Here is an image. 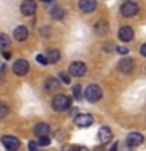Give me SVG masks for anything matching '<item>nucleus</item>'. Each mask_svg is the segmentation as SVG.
<instances>
[{
    "label": "nucleus",
    "instance_id": "26",
    "mask_svg": "<svg viewBox=\"0 0 146 151\" xmlns=\"http://www.w3.org/2000/svg\"><path fill=\"white\" fill-rule=\"evenodd\" d=\"M116 50H118V54H122V55H126L127 52H129V49H127V47H124V46H120Z\"/></svg>",
    "mask_w": 146,
    "mask_h": 151
},
{
    "label": "nucleus",
    "instance_id": "29",
    "mask_svg": "<svg viewBox=\"0 0 146 151\" xmlns=\"http://www.w3.org/2000/svg\"><path fill=\"white\" fill-rule=\"evenodd\" d=\"M3 57H5V58H9V57H11V54H9V52H3Z\"/></svg>",
    "mask_w": 146,
    "mask_h": 151
},
{
    "label": "nucleus",
    "instance_id": "16",
    "mask_svg": "<svg viewBox=\"0 0 146 151\" xmlns=\"http://www.w3.org/2000/svg\"><path fill=\"white\" fill-rule=\"evenodd\" d=\"M49 132H50V126L47 124V123H38V124L35 126V134L38 137H41V135H49Z\"/></svg>",
    "mask_w": 146,
    "mask_h": 151
},
{
    "label": "nucleus",
    "instance_id": "6",
    "mask_svg": "<svg viewBox=\"0 0 146 151\" xmlns=\"http://www.w3.org/2000/svg\"><path fill=\"white\" fill-rule=\"evenodd\" d=\"M21 13L24 16H33L36 13V2L35 0H24L21 5Z\"/></svg>",
    "mask_w": 146,
    "mask_h": 151
},
{
    "label": "nucleus",
    "instance_id": "10",
    "mask_svg": "<svg viewBox=\"0 0 146 151\" xmlns=\"http://www.w3.org/2000/svg\"><path fill=\"white\" fill-rule=\"evenodd\" d=\"M126 142L129 146H138V145L143 143V135H141L140 132H130V134L126 137Z\"/></svg>",
    "mask_w": 146,
    "mask_h": 151
},
{
    "label": "nucleus",
    "instance_id": "31",
    "mask_svg": "<svg viewBox=\"0 0 146 151\" xmlns=\"http://www.w3.org/2000/svg\"><path fill=\"white\" fill-rule=\"evenodd\" d=\"M0 71H3V65L2 63H0Z\"/></svg>",
    "mask_w": 146,
    "mask_h": 151
},
{
    "label": "nucleus",
    "instance_id": "17",
    "mask_svg": "<svg viewBox=\"0 0 146 151\" xmlns=\"http://www.w3.org/2000/svg\"><path fill=\"white\" fill-rule=\"evenodd\" d=\"M44 88L47 90V91H55V90L60 88V80L58 79H54V77L47 79L46 83H44Z\"/></svg>",
    "mask_w": 146,
    "mask_h": 151
},
{
    "label": "nucleus",
    "instance_id": "22",
    "mask_svg": "<svg viewBox=\"0 0 146 151\" xmlns=\"http://www.w3.org/2000/svg\"><path fill=\"white\" fill-rule=\"evenodd\" d=\"M8 113H9V109L5 106V104L0 102V120H2V118H5V116H8Z\"/></svg>",
    "mask_w": 146,
    "mask_h": 151
},
{
    "label": "nucleus",
    "instance_id": "4",
    "mask_svg": "<svg viewBox=\"0 0 146 151\" xmlns=\"http://www.w3.org/2000/svg\"><path fill=\"white\" fill-rule=\"evenodd\" d=\"M87 73V65L83 61H74L69 66V74L74 76V77H82Z\"/></svg>",
    "mask_w": 146,
    "mask_h": 151
},
{
    "label": "nucleus",
    "instance_id": "23",
    "mask_svg": "<svg viewBox=\"0 0 146 151\" xmlns=\"http://www.w3.org/2000/svg\"><path fill=\"white\" fill-rule=\"evenodd\" d=\"M38 145L39 146H49L50 145V139L47 135H41V139H39V142H38Z\"/></svg>",
    "mask_w": 146,
    "mask_h": 151
},
{
    "label": "nucleus",
    "instance_id": "1",
    "mask_svg": "<svg viewBox=\"0 0 146 151\" xmlns=\"http://www.w3.org/2000/svg\"><path fill=\"white\" fill-rule=\"evenodd\" d=\"M71 106V99L64 94H57V96L52 99V109L55 112H63V110H68Z\"/></svg>",
    "mask_w": 146,
    "mask_h": 151
},
{
    "label": "nucleus",
    "instance_id": "2",
    "mask_svg": "<svg viewBox=\"0 0 146 151\" xmlns=\"http://www.w3.org/2000/svg\"><path fill=\"white\" fill-rule=\"evenodd\" d=\"M85 98H87V101H89V102H97L99 99L102 98L101 87H99V85H94V83L88 85V87L85 88Z\"/></svg>",
    "mask_w": 146,
    "mask_h": 151
},
{
    "label": "nucleus",
    "instance_id": "21",
    "mask_svg": "<svg viewBox=\"0 0 146 151\" xmlns=\"http://www.w3.org/2000/svg\"><path fill=\"white\" fill-rule=\"evenodd\" d=\"M72 93H74V98L77 99V101H80V99H82V87H80V85H74V88H72Z\"/></svg>",
    "mask_w": 146,
    "mask_h": 151
},
{
    "label": "nucleus",
    "instance_id": "28",
    "mask_svg": "<svg viewBox=\"0 0 146 151\" xmlns=\"http://www.w3.org/2000/svg\"><path fill=\"white\" fill-rule=\"evenodd\" d=\"M140 52H141V55H146V46H145V44L141 46V49H140Z\"/></svg>",
    "mask_w": 146,
    "mask_h": 151
},
{
    "label": "nucleus",
    "instance_id": "24",
    "mask_svg": "<svg viewBox=\"0 0 146 151\" xmlns=\"http://www.w3.org/2000/svg\"><path fill=\"white\" fill-rule=\"evenodd\" d=\"M60 77H61V80H63L64 83H69L71 80H69V76L66 74V73H60Z\"/></svg>",
    "mask_w": 146,
    "mask_h": 151
},
{
    "label": "nucleus",
    "instance_id": "5",
    "mask_svg": "<svg viewBox=\"0 0 146 151\" xmlns=\"http://www.w3.org/2000/svg\"><path fill=\"white\" fill-rule=\"evenodd\" d=\"M28 69H30V66H28V61L27 60H16L13 65V71L16 76H27Z\"/></svg>",
    "mask_w": 146,
    "mask_h": 151
},
{
    "label": "nucleus",
    "instance_id": "8",
    "mask_svg": "<svg viewBox=\"0 0 146 151\" xmlns=\"http://www.w3.org/2000/svg\"><path fill=\"white\" fill-rule=\"evenodd\" d=\"M118 68H120L122 74H130L135 69V61L132 58H122L120 61V65H118Z\"/></svg>",
    "mask_w": 146,
    "mask_h": 151
},
{
    "label": "nucleus",
    "instance_id": "15",
    "mask_svg": "<svg viewBox=\"0 0 146 151\" xmlns=\"http://www.w3.org/2000/svg\"><path fill=\"white\" fill-rule=\"evenodd\" d=\"M46 60H47V65L49 63H57V61L60 60V50H57V49H49L46 52Z\"/></svg>",
    "mask_w": 146,
    "mask_h": 151
},
{
    "label": "nucleus",
    "instance_id": "20",
    "mask_svg": "<svg viewBox=\"0 0 146 151\" xmlns=\"http://www.w3.org/2000/svg\"><path fill=\"white\" fill-rule=\"evenodd\" d=\"M94 28H96V32H97V33L104 35L105 32H108V24H107L105 21H101V22H97V24H96V27H94Z\"/></svg>",
    "mask_w": 146,
    "mask_h": 151
},
{
    "label": "nucleus",
    "instance_id": "7",
    "mask_svg": "<svg viewBox=\"0 0 146 151\" xmlns=\"http://www.w3.org/2000/svg\"><path fill=\"white\" fill-rule=\"evenodd\" d=\"M2 143L6 150H17L19 146H21V142H19V139H16L14 135H3Z\"/></svg>",
    "mask_w": 146,
    "mask_h": 151
},
{
    "label": "nucleus",
    "instance_id": "27",
    "mask_svg": "<svg viewBox=\"0 0 146 151\" xmlns=\"http://www.w3.org/2000/svg\"><path fill=\"white\" fill-rule=\"evenodd\" d=\"M36 146H38V143H35V142H30V143H28V148L30 150H36Z\"/></svg>",
    "mask_w": 146,
    "mask_h": 151
},
{
    "label": "nucleus",
    "instance_id": "30",
    "mask_svg": "<svg viewBox=\"0 0 146 151\" xmlns=\"http://www.w3.org/2000/svg\"><path fill=\"white\" fill-rule=\"evenodd\" d=\"M41 2H44V3H50L52 0H41Z\"/></svg>",
    "mask_w": 146,
    "mask_h": 151
},
{
    "label": "nucleus",
    "instance_id": "12",
    "mask_svg": "<svg viewBox=\"0 0 146 151\" xmlns=\"http://www.w3.org/2000/svg\"><path fill=\"white\" fill-rule=\"evenodd\" d=\"M79 8L83 13H93L96 9V0H80L79 2Z\"/></svg>",
    "mask_w": 146,
    "mask_h": 151
},
{
    "label": "nucleus",
    "instance_id": "13",
    "mask_svg": "<svg viewBox=\"0 0 146 151\" xmlns=\"http://www.w3.org/2000/svg\"><path fill=\"white\" fill-rule=\"evenodd\" d=\"M113 139V134H112V131L108 129V127L105 126H102L101 129H99V140H101V143H108Z\"/></svg>",
    "mask_w": 146,
    "mask_h": 151
},
{
    "label": "nucleus",
    "instance_id": "9",
    "mask_svg": "<svg viewBox=\"0 0 146 151\" xmlns=\"http://www.w3.org/2000/svg\"><path fill=\"white\" fill-rule=\"evenodd\" d=\"M75 124L79 127H88L93 124V116L89 113H80V115L75 118Z\"/></svg>",
    "mask_w": 146,
    "mask_h": 151
},
{
    "label": "nucleus",
    "instance_id": "25",
    "mask_svg": "<svg viewBox=\"0 0 146 151\" xmlns=\"http://www.w3.org/2000/svg\"><path fill=\"white\" fill-rule=\"evenodd\" d=\"M36 61H39L41 65H47V60L44 55H36Z\"/></svg>",
    "mask_w": 146,
    "mask_h": 151
},
{
    "label": "nucleus",
    "instance_id": "3",
    "mask_svg": "<svg viewBox=\"0 0 146 151\" xmlns=\"http://www.w3.org/2000/svg\"><path fill=\"white\" fill-rule=\"evenodd\" d=\"M138 11H140V6L137 2H134V0H127V2H124L121 5V13H122V16H126V17L135 16Z\"/></svg>",
    "mask_w": 146,
    "mask_h": 151
},
{
    "label": "nucleus",
    "instance_id": "18",
    "mask_svg": "<svg viewBox=\"0 0 146 151\" xmlns=\"http://www.w3.org/2000/svg\"><path fill=\"white\" fill-rule=\"evenodd\" d=\"M9 44H11V40H9V36L5 35V33H0V50L8 49Z\"/></svg>",
    "mask_w": 146,
    "mask_h": 151
},
{
    "label": "nucleus",
    "instance_id": "11",
    "mask_svg": "<svg viewBox=\"0 0 146 151\" xmlns=\"http://www.w3.org/2000/svg\"><path fill=\"white\" fill-rule=\"evenodd\" d=\"M118 38H120L121 41L124 42H129L132 38H134V30H132L130 27H121L120 30H118Z\"/></svg>",
    "mask_w": 146,
    "mask_h": 151
},
{
    "label": "nucleus",
    "instance_id": "19",
    "mask_svg": "<svg viewBox=\"0 0 146 151\" xmlns=\"http://www.w3.org/2000/svg\"><path fill=\"white\" fill-rule=\"evenodd\" d=\"M50 16L54 19H63L64 17V9L61 6H54L50 9Z\"/></svg>",
    "mask_w": 146,
    "mask_h": 151
},
{
    "label": "nucleus",
    "instance_id": "14",
    "mask_svg": "<svg viewBox=\"0 0 146 151\" xmlns=\"http://www.w3.org/2000/svg\"><path fill=\"white\" fill-rule=\"evenodd\" d=\"M13 36L16 38L17 41H25L27 40V36H28V30L24 25H19L14 28V33H13Z\"/></svg>",
    "mask_w": 146,
    "mask_h": 151
}]
</instances>
